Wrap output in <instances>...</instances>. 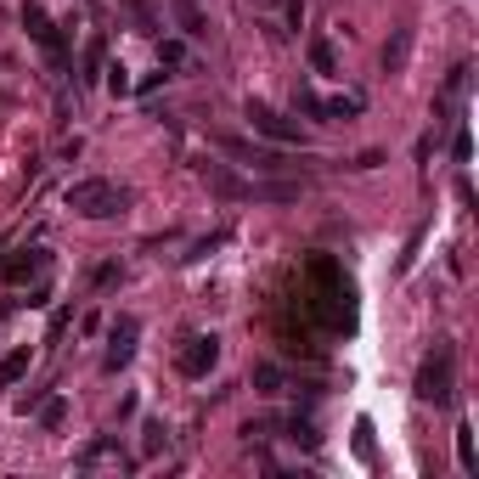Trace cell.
Instances as JSON below:
<instances>
[{"label":"cell","mask_w":479,"mask_h":479,"mask_svg":"<svg viewBox=\"0 0 479 479\" xmlns=\"http://www.w3.org/2000/svg\"><path fill=\"white\" fill-rule=\"evenodd\" d=\"M423 406H451L457 401V344L451 339H434V350L418 367V384H412Z\"/></svg>","instance_id":"obj_1"},{"label":"cell","mask_w":479,"mask_h":479,"mask_svg":"<svg viewBox=\"0 0 479 479\" xmlns=\"http://www.w3.org/2000/svg\"><path fill=\"white\" fill-rule=\"evenodd\" d=\"M124 203H130V192H124V186H113V181H102V175L68 186V209H74V215H85V220L124 215Z\"/></svg>","instance_id":"obj_2"},{"label":"cell","mask_w":479,"mask_h":479,"mask_svg":"<svg viewBox=\"0 0 479 479\" xmlns=\"http://www.w3.org/2000/svg\"><path fill=\"white\" fill-rule=\"evenodd\" d=\"M220 361V339L215 333H186L181 350H175V367L181 378H209V367Z\"/></svg>","instance_id":"obj_3"},{"label":"cell","mask_w":479,"mask_h":479,"mask_svg":"<svg viewBox=\"0 0 479 479\" xmlns=\"http://www.w3.org/2000/svg\"><path fill=\"white\" fill-rule=\"evenodd\" d=\"M243 113H248V124H254L265 141H277V147H299V141H305L299 124H294V119H282L277 108H265V102H248Z\"/></svg>","instance_id":"obj_4"},{"label":"cell","mask_w":479,"mask_h":479,"mask_svg":"<svg viewBox=\"0 0 479 479\" xmlns=\"http://www.w3.org/2000/svg\"><path fill=\"white\" fill-rule=\"evenodd\" d=\"M299 113H310V119H356L361 108H367V102L356 96V91H344V96H316V91H310V85H299Z\"/></svg>","instance_id":"obj_5"},{"label":"cell","mask_w":479,"mask_h":479,"mask_svg":"<svg viewBox=\"0 0 479 479\" xmlns=\"http://www.w3.org/2000/svg\"><path fill=\"white\" fill-rule=\"evenodd\" d=\"M23 29H29V40L57 62V68L68 62V46H62V34H57V23L46 17V6H34V0H29V6H23Z\"/></svg>","instance_id":"obj_6"},{"label":"cell","mask_w":479,"mask_h":479,"mask_svg":"<svg viewBox=\"0 0 479 479\" xmlns=\"http://www.w3.org/2000/svg\"><path fill=\"white\" fill-rule=\"evenodd\" d=\"M136 339H141L136 316H119L113 333H108V356H102V367H108V372H124V367H130V356H136Z\"/></svg>","instance_id":"obj_7"},{"label":"cell","mask_w":479,"mask_h":479,"mask_svg":"<svg viewBox=\"0 0 479 479\" xmlns=\"http://www.w3.org/2000/svg\"><path fill=\"white\" fill-rule=\"evenodd\" d=\"M79 468H102V463H113V468H130V457H124V446H119V434H96L91 446H79V457H74Z\"/></svg>","instance_id":"obj_8"},{"label":"cell","mask_w":479,"mask_h":479,"mask_svg":"<svg viewBox=\"0 0 479 479\" xmlns=\"http://www.w3.org/2000/svg\"><path fill=\"white\" fill-rule=\"evenodd\" d=\"M220 147L232 153L237 164H254V170H282V153H271V147H254V141H243V136H220Z\"/></svg>","instance_id":"obj_9"},{"label":"cell","mask_w":479,"mask_h":479,"mask_svg":"<svg viewBox=\"0 0 479 479\" xmlns=\"http://www.w3.org/2000/svg\"><path fill=\"white\" fill-rule=\"evenodd\" d=\"M198 175H203V186L220 192V198H248V181L232 170V164H198Z\"/></svg>","instance_id":"obj_10"},{"label":"cell","mask_w":479,"mask_h":479,"mask_svg":"<svg viewBox=\"0 0 479 479\" xmlns=\"http://www.w3.org/2000/svg\"><path fill=\"white\" fill-rule=\"evenodd\" d=\"M46 265H51L46 248H23L17 260H0V277H6V282H29V277H40Z\"/></svg>","instance_id":"obj_11"},{"label":"cell","mask_w":479,"mask_h":479,"mask_svg":"<svg viewBox=\"0 0 479 479\" xmlns=\"http://www.w3.org/2000/svg\"><path fill=\"white\" fill-rule=\"evenodd\" d=\"M406 57H412V29L401 23V29H395V40L384 46V74H401V68H406Z\"/></svg>","instance_id":"obj_12"},{"label":"cell","mask_w":479,"mask_h":479,"mask_svg":"<svg viewBox=\"0 0 479 479\" xmlns=\"http://www.w3.org/2000/svg\"><path fill=\"white\" fill-rule=\"evenodd\" d=\"M17 378H29V350H12V356H0V389H12Z\"/></svg>","instance_id":"obj_13"},{"label":"cell","mask_w":479,"mask_h":479,"mask_svg":"<svg viewBox=\"0 0 479 479\" xmlns=\"http://www.w3.org/2000/svg\"><path fill=\"white\" fill-rule=\"evenodd\" d=\"M175 23H181V34H192V40L209 34V29H203V12L192 6V0H175Z\"/></svg>","instance_id":"obj_14"},{"label":"cell","mask_w":479,"mask_h":479,"mask_svg":"<svg viewBox=\"0 0 479 479\" xmlns=\"http://www.w3.org/2000/svg\"><path fill=\"white\" fill-rule=\"evenodd\" d=\"M457 463H463L468 474H474V463H479V457H474V429H468V423L457 429Z\"/></svg>","instance_id":"obj_15"},{"label":"cell","mask_w":479,"mask_h":479,"mask_svg":"<svg viewBox=\"0 0 479 479\" xmlns=\"http://www.w3.org/2000/svg\"><path fill=\"white\" fill-rule=\"evenodd\" d=\"M310 68H316V74H333V46H327V40H310Z\"/></svg>","instance_id":"obj_16"},{"label":"cell","mask_w":479,"mask_h":479,"mask_svg":"<svg viewBox=\"0 0 479 479\" xmlns=\"http://www.w3.org/2000/svg\"><path fill=\"white\" fill-rule=\"evenodd\" d=\"M254 384H260L265 395H277V389H282V372H277V367H254Z\"/></svg>","instance_id":"obj_17"},{"label":"cell","mask_w":479,"mask_h":479,"mask_svg":"<svg viewBox=\"0 0 479 479\" xmlns=\"http://www.w3.org/2000/svg\"><path fill=\"white\" fill-rule=\"evenodd\" d=\"M40 423H46V429H57V423H62V395H51V401L40 406Z\"/></svg>","instance_id":"obj_18"},{"label":"cell","mask_w":479,"mask_h":479,"mask_svg":"<svg viewBox=\"0 0 479 479\" xmlns=\"http://www.w3.org/2000/svg\"><path fill=\"white\" fill-rule=\"evenodd\" d=\"M164 446H170V434H164V423H147V457H153V451H164Z\"/></svg>","instance_id":"obj_19"},{"label":"cell","mask_w":479,"mask_h":479,"mask_svg":"<svg viewBox=\"0 0 479 479\" xmlns=\"http://www.w3.org/2000/svg\"><path fill=\"white\" fill-rule=\"evenodd\" d=\"M96 68H102V40H91V46H85V79H96Z\"/></svg>","instance_id":"obj_20"},{"label":"cell","mask_w":479,"mask_h":479,"mask_svg":"<svg viewBox=\"0 0 479 479\" xmlns=\"http://www.w3.org/2000/svg\"><path fill=\"white\" fill-rule=\"evenodd\" d=\"M356 451L372 463V423H356Z\"/></svg>","instance_id":"obj_21"},{"label":"cell","mask_w":479,"mask_h":479,"mask_svg":"<svg viewBox=\"0 0 479 479\" xmlns=\"http://www.w3.org/2000/svg\"><path fill=\"white\" fill-rule=\"evenodd\" d=\"M451 153H457V164H468V153H474V141H468V130H457V141H451Z\"/></svg>","instance_id":"obj_22"}]
</instances>
